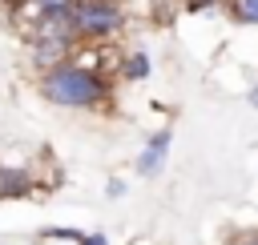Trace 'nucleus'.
Instances as JSON below:
<instances>
[{"label":"nucleus","mask_w":258,"mask_h":245,"mask_svg":"<svg viewBox=\"0 0 258 245\" xmlns=\"http://www.w3.org/2000/svg\"><path fill=\"white\" fill-rule=\"evenodd\" d=\"M226 8H230V16H234L238 24H246V28H258V0H230Z\"/></svg>","instance_id":"423d86ee"},{"label":"nucleus","mask_w":258,"mask_h":245,"mask_svg":"<svg viewBox=\"0 0 258 245\" xmlns=\"http://www.w3.org/2000/svg\"><path fill=\"white\" fill-rule=\"evenodd\" d=\"M125 12L117 0H77L73 4V28L81 40H105L113 32H121Z\"/></svg>","instance_id":"f03ea898"},{"label":"nucleus","mask_w":258,"mask_h":245,"mask_svg":"<svg viewBox=\"0 0 258 245\" xmlns=\"http://www.w3.org/2000/svg\"><path fill=\"white\" fill-rule=\"evenodd\" d=\"M0 189L4 193H20V189H28V177H0Z\"/></svg>","instance_id":"0eeeda50"},{"label":"nucleus","mask_w":258,"mask_h":245,"mask_svg":"<svg viewBox=\"0 0 258 245\" xmlns=\"http://www.w3.org/2000/svg\"><path fill=\"white\" fill-rule=\"evenodd\" d=\"M81 245H109V241H105L101 233H85V237H81Z\"/></svg>","instance_id":"9d476101"},{"label":"nucleus","mask_w":258,"mask_h":245,"mask_svg":"<svg viewBox=\"0 0 258 245\" xmlns=\"http://www.w3.org/2000/svg\"><path fill=\"white\" fill-rule=\"evenodd\" d=\"M250 104H254V108H258V84H254V88H250Z\"/></svg>","instance_id":"9b49d317"},{"label":"nucleus","mask_w":258,"mask_h":245,"mask_svg":"<svg viewBox=\"0 0 258 245\" xmlns=\"http://www.w3.org/2000/svg\"><path fill=\"white\" fill-rule=\"evenodd\" d=\"M73 4H77V0H24V20L36 24V20L48 16V12H73Z\"/></svg>","instance_id":"20e7f679"},{"label":"nucleus","mask_w":258,"mask_h":245,"mask_svg":"<svg viewBox=\"0 0 258 245\" xmlns=\"http://www.w3.org/2000/svg\"><path fill=\"white\" fill-rule=\"evenodd\" d=\"M218 4H230V0H185V8L202 12V8H218Z\"/></svg>","instance_id":"6e6552de"},{"label":"nucleus","mask_w":258,"mask_h":245,"mask_svg":"<svg viewBox=\"0 0 258 245\" xmlns=\"http://www.w3.org/2000/svg\"><path fill=\"white\" fill-rule=\"evenodd\" d=\"M169 129H157L149 141H145V149H141V157H137V173L141 177H157L161 169H165V157H169Z\"/></svg>","instance_id":"7ed1b4c3"},{"label":"nucleus","mask_w":258,"mask_h":245,"mask_svg":"<svg viewBox=\"0 0 258 245\" xmlns=\"http://www.w3.org/2000/svg\"><path fill=\"white\" fill-rule=\"evenodd\" d=\"M40 88H44V96L52 104H64V108H93V104H101L109 96V80L97 68L81 64L77 56L56 64V68H48Z\"/></svg>","instance_id":"f257e3e1"},{"label":"nucleus","mask_w":258,"mask_h":245,"mask_svg":"<svg viewBox=\"0 0 258 245\" xmlns=\"http://www.w3.org/2000/svg\"><path fill=\"white\" fill-rule=\"evenodd\" d=\"M230 245H258V229H250V233H238Z\"/></svg>","instance_id":"1a4fd4ad"},{"label":"nucleus","mask_w":258,"mask_h":245,"mask_svg":"<svg viewBox=\"0 0 258 245\" xmlns=\"http://www.w3.org/2000/svg\"><path fill=\"white\" fill-rule=\"evenodd\" d=\"M121 76H125V80H145V76H149V56H145V52H129V56L121 60Z\"/></svg>","instance_id":"39448f33"},{"label":"nucleus","mask_w":258,"mask_h":245,"mask_svg":"<svg viewBox=\"0 0 258 245\" xmlns=\"http://www.w3.org/2000/svg\"><path fill=\"white\" fill-rule=\"evenodd\" d=\"M4 4H20V0H4Z\"/></svg>","instance_id":"f8f14e48"}]
</instances>
